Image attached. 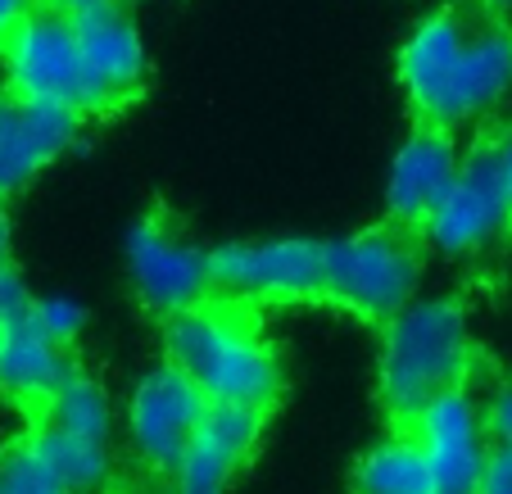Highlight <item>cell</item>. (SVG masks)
I'll return each instance as SVG.
<instances>
[{
	"instance_id": "obj_1",
	"label": "cell",
	"mask_w": 512,
	"mask_h": 494,
	"mask_svg": "<svg viewBox=\"0 0 512 494\" xmlns=\"http://www.w3.org/2000/svg\"><path fill=\"white\" fill-rule=\"evenodd\" d=\"M422 232L381 214L354 236H290V241L209 245L213 291H236L263 309H340L381 331L413 304L426 268Z\"/></svg>"
},
{
	"instance_id": "obj_2",
	"label": "cell",
	"mask_w": 512,
	"mask_h": 494,
	"mask_svg": "<svg viewBox=\"0 0 512 494\" xmlns=\"http://www.w3.org/2000/svg\"><path fill=\"white\" fill-rule=\"evenodd\" d=\"M408 118L449 132L499 118L512 96V14L490 0H445L399 46Z\"/></svg>"
},
{
	"instance_id": "obj_3",
	"label": "cell",
	"mask_w": 512,
	"mask_h": 494,
	"mask_svg": "<svg viewBox=\"0 0 512 494\" xmlns=\"http://www.w3.org/2000/svg\"><path fill=\"white\" fill-rule=\"evenodd\" d=\"M164 363L195 381L209 404L277 413L286 399V363L268 336V309L250 295L209 291L155 322Z\"/></svg>"
},
{
	"instance_id": "obj_4",
	"label": "cell",
	"mask_w": 512,
	"mask_h": 494,
	"mask_svg": "<svg viewBox=\"0 0 512 494\" xmlns=\"http://www.w3.org/2000/svg\"><path fill=\"white\" fill-rule=\"evenodd\" d=\"M377 336V408L386 431H408L426 404L458 386H481L494 372V359L467 327L463 295L404 304Z\"/></svg>"
},
{
	"instance_id": "obj_5",
	"label": "cell",
	"mask_w": 512,
	"mask_h": 494,
	"mask_svg": "<svg viewBox=\"0 0 512 494\" xmlns=\"http://www.w3.org/2000/svg\"><path fill=\"white\" fill-rule=\"evenodd\" d=\"M82 309L68 300H37L0 313V399L23 417L41 413L82 368Z\"/></svg>"
},
{
	"instance_id": "obj_6",
	"label": "cell",
	"mask_w": 512,
	"mask_h": 494,
	"mask_svg": "<svg viewBox=\"0 0 512 494\" xmlns=\"http://www.w3.org/2000/svg\"><path fill=\"white\" fill-rule=\"evenodd\" d=\"M503 123H508L503 114L490 118V123H476L472 141L458 150L454 186H449L440 214L426 227L431 250H445L454 259H481V254L512 245V200H508V177H503Z\"/></svg>"
},
{
	"instance_id": "obj_7",
	"label": "cell",
	"mask_w": 512,
	"mask_h": 494,
	"mask_svg": "<svg viewBox=\"0 0 512 494\" xmlns=\"http://www.w3.org/2000/svg\"><path fill=\"white\" fill-rule=\"evenodd\" d=\"M0 59H5V87L37 96L46 105H59L68 114L87 118V123H109L114 118L109 96L100 91L96 73H91L87 55L73 37L68 10L37 5V14L23 23V32L5 46Z\"/></svg>"
},
{
	"instance_id": "obj_8",
	"label": "cell",
	"mask_w": 512,
	"mask_h": 494,
	"mask_svg": "<svg viewBox=\"0 0 512 494\" xmlns=\"http://www.w3.org/2000/svg\"><path fill=\"white\" fill-rule=\"evenodd\" d=\"M55 476L64 481L68 494H96L114 472V454H109V399L105 386L78 368L64 381L55 399L41 408L32 422H23Z\"/></svg>"
},
{
	"instance_id": "obj_9",
	"label": "cell",
	"mask_w": 512,
	"mask_h": 494,
	"mask_svg": "<svg viewBox=\"0 0 512 494\" xmlns=\"http://www.w3.org/2000/svg\"><path fill=\"white\" fill-rule=\"evenodd\" d=\"M127 268H132L136 304L150 322L177 313L182 304L213 291L209 245H200L168 200H150L141 223L127 236Z\"/></svg>"
},
{
	"instance_id": "obj_10",
	"label": "cell",
	"mask_w": 512,
	"mask_h": 494,
	"mask_svg": "<svg viewBox=\"0 0 512 494\" xmlns=\"http://www.w3.org/2000/svg\"><path fill=\"white\" fill-rule=\"evenodd\" d=\"M204 408H209L204 390L173 363H159L155 372H145L141 386L132 390V404H127V463L173 476Z\"/></svg>"
},
{
	"instance_id": "obj_11",
	"label": "cell",
	"mask_w": 512,
	"mask_h": 494,
	"mask_svg": "<svg viewBox=\"0 0 512 494\" xmlns=\"http://www.w3.org/2000/svg\"><path fill=\"white\" fill-rule=\"evenodd\" d=\"M87 127V118L68 109L0 87V204L28 191L55 159L78 146Z\"/></svg>"
},
{
	"instance_id": "obj_12",
	"label": "cell",
	"mask_w": 512,
	"mask_h": 494,
	"mask_svg": "<svg viewBox=\"0 0 512 494\" xmlns=\"http://www.w3.org/2000/svg\"><path fill=\"white\" fill-rule=\"evenodd\" d=\"M404 436H413V445L422 449L431 494H476L485 449H490L476 386H458L426 404Z\"/></svg>"
},
{
	"instance_id": "obj_13",
	"label": "cell",
	"mask_w": 512,
	"mask_h": 494,
	"mask_svg": "<svg viewBox=\"0 0 512 494\" xmlns=\"http://www.w3.org/2000/svg\"><path fill=\"white\" fill-rule=\"evenodd\" d=\"M268 422L272 413H263V408L209 404L182 463H177L173 485L182 494H227L245 476V467L259 458Z\"/></svg>"
},
{
	"instance_id": "obj_14",
	"label": "cell",
	"mask_w": 512,
	"mask_h": 494,
	"mask_svg": "<svg viewBox=\"0 0 512 494\" xmlns=\"http://www.w3.org/2000/svg\"><path fill=\"white\" fill-rule=\"evenodd\" d=\"M68 23H73V37H78L100 91L109 96L114 118L141 105L150 91V59H145V41L136 32L132 10L123 0H96V5L68 10Z\"/></svg>"
},
{
	"instance_id": "obj_15",
	"label": "cell",
	"mask_w": 512,
	"mask_h": 494,
	"mask_svg": "<svg viewBox=\"0 0 512 494\" xmlns=\"http://www.w3.org/2000/svg\"><path fill=\"white\" fill-rule=\"evenodd\" d=\"M458 132L440 123H426L413 118L408 127V141L399 146L395 164H390V182H386V218L413 227L426 236L431 218L440 214L449 186L458 173Z\"/></svg>"
},
{
	"instance_id": "obj_16",
	"label": "cell",
	"mask_w": 512,
	"mask_h": 494,
	"mask_svg": "<svg viewBox=\"0 0 512 494\" xmlns=\"http://www.w3.org/2000/svg\"><path fill=\"white\" fill-rule=\"evenodd\" d=\"M349 494H431L422 449L404 431H386L349 472Z\"/></svg>"
},
{
	"instance_id": "obj_17",
	"label": "cell",
	"mask_w": 512,
	"mask_h": 494,
	"mask_svg": "<svg viewBox=\"0 0 512 494\" xmlns=\"http://www.w3.org/2000/svg\"><path fill=\"white\" fill-rule=\"evenodd\" d=\"M0 494H68L28 431L0 440Z\"/></svg>"
},
{
	"instance_id": "obj_18",
	"label": "cell",
	"mask_w": 512,
	"mask_h": 494,
	"mask_svg": "<svg viewBox=\"0 0 512 494\" xmlns=\"http://www.w3.org/2000/svg\"><path fill=\"white\" fill-rule=\"evenodd\" d=\"M96 494H182V490L173 485V476L145 472V467H136V463H118Z\"/></svg>"
},
{
	"instance_id": "obj_19",
	"label": "cell",
	"mask_w": 512,
	"mask_h": 494,
	"mask_svg": "<svg viewBox=\"0 0 512 494\" xmlns=\"http://www.w3.org/2000/svg\"><path fill=\"white\" fill-rule=\"evenodd\" d=\"M481 422H485V440H490V445L512 449V372L499 377L494 395L481 404Z\"/></svg>"
},
{
	"instance_id": "obj_20",
	"label": "cell",
	"mask_w": 512,
	"mask_h": 494,
	"mask_svg": "<svg viewBox=\"0 0 512 494\" xmlns=\"http://www.w3.org/2000/svg\"><path fill=\"white\" fill-rule=\"evenodd\" d=\"M28 300V286L19 277V263L10 254V223H5V204H0V313Z\"/></svg>"
},
{
	"instance_id": "obj_21",
	"label": "cell",
	"mask_w": 512,
	"mask_h": 494,
	"mask_svg": "<svg viewBox=\"0 0 512 494\" xmlns=\"http://www.w3.org/2000/svg\"><path fill=\"white\" fill-rule=\"evenodd\" d=\"M476 494H512V449H503V445L485 449V467H481Z\"/></svg>"
},
{
	"instance_id": "obj_22",
	"label": "cell",
	"mask_w": 512,
	"mask_h": 494,
	"mask_svg": "<svg viewBox=\"0 0 512 494\" xmlns=\"http://www.w3.org/2000/svg\"><path fill=\"white\" fill-rule=\"evenodd\" d=\"M37 5L41 0H0V55H5V46L23 32V23L37 14Z\"/></svg>"
},
{
	"instance_id": "obj_23",
	"label": "cell",
	"mask_w": 512,
	"mask_h": 494,
	"mask_svg": "<svg viewBox=\"0 0 512 494\" xmlns=\"http://www.w3.org/2000/svg\"><path fill=\"white\" fill-rule=\"evenodd\" d=\"M503 177H508V200H512V118L503 123Z\"/></svg>"
},
{
	"instance_id": "obj_24",
	"label": "cell",
	"mask_w": 512,
	"mask_h": 494,
	"mask_svg": "<svg viewBox=\"0 0 512 494\" xmlns=\"http://www.w3.org/2000/svg\"><path fill=\"white\" fill-rule=\"evenodd\" d=\"M50 10H82V5H96V0H41Z\"/></svg>"
},
{
	"instance_id": "obj_25",
	"label": "cell",
	"mask_w": 512,
	"mask_h": 494,
	"mask_svg": "<svg viewBox=\"0 0 512 494\" xmlns=\"http://www.w3.org/2000/svg\"><path fill=\"white\" fill-rule=\"evenodd\" d=\"M490 5H499V10H508V14H512V0H490Z\"/></svg>"
}]
</instances>
